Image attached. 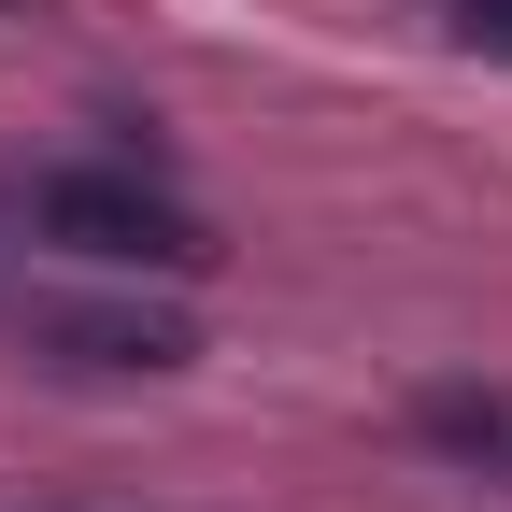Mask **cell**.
<instances>
[{
    "label": "cell",
    "instance_id": "obj_2",
    "mask_svg": "<svg viewBox=\"0 0 512 512\" xmlns=\"http://www.w3.org/2000/svg\"><path fill=\"white\" fill-rule=\"evenodd\" d=\"M15 342H43L57 370H185L200 356L171 313H128V299H15Z\"/></svg>",
    "mask_w": 512,
    "mask_h": 512
},
{
    "label": "cell",
    "instance_id": "obj_4",
    "mask_svg": "<svg viewBox=\"0 0 512 512\" xmlns=\"http://www.w3.org/2000/svg\"><path fill=\"white\" fill-rule=\"evenodd\" d=\"M456 29H470V43H498V57H512V0H456Z\"/></svg>",
    "mask_w": 512,
    "mask_h": 512
},
{
    "label": "cell",
    "instance_id": "obj_1",
    "mask_svg": "<svg viewBox=\"0 0 512 512\" xmlns=\"http://www.w3.org/2000/svg\"><path fill=\"white\" fill-rule=\"evenodd\" d=\"M15 228H29V242H57V256H86V271H171V285L228 256V242L185 214L157 171H100V157L29 171V185H15Z\"/></svg>",
    "mask_w": 512,
    "mask_h": 512
},
{
    "label": "cell",
    "instance_id": "obj_3",
    "mask_svg": "<svg viewBox=\"0 0 512 512\" xmlns=\"http://www.w3.org/2000/svg\"><path fill=\"white\" fill-rule=\"evenodd\" d=\"M413 441L512 484V384H427V399H413Z\"/></svg>",
    "mask_w": 512,
    "mask_h": 512
}]
</instances>
